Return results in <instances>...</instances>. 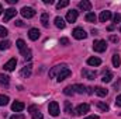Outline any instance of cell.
Wrapping results in <instances>:
<instances>
[{
	"instance_id": "1",
	"label": "cell",
	"mask_w": 121,
	"mask_h": 119,
	"mask_svg": "<svg viewBox=\"0 0 121 119\" xmlns=\"http://www.w3.org/2000/svg\"><path fill=\"white\" fill-rule=\"evenodd\" d=\"M93 49H94V52L101 53V52H104V51L107 49V42H106L104 39L94 41V42H93Z\"/></svg>"
},
{
	"instance_id": "2",
	"label": "cell",
	"mask_w": 121,
	"mask_h": 119,
	"mask_svg": "<svg viewBox=\"0 0 121 119\" xmlns=\"http://www.w3.org/2000/svg\"><path fill=\"white\" fill-rule=\"evenodd\" d=\"M65 69H68V64H66V63H60V64L54 66V67L49 70V77H55V76H58L60 71H63Z\"/></svg>"
},
{
	"instance_id": "3",
	"label": "cell",
	"mask_w": 121,
	"mask_h": 119,
	"mask_svg": "<svg viewBox=\"0 0 121 119\" xmlns=\"http://www.w3.org/2000/svg\"><path fill=\"white\" fill-rule=\"evenodd\" d=\"M89 111H90V105H89V104H80V105H78V108L75 109V115L82 116V115H86Z\"/></svg>"
},
{
	"instance_id": "4",
	"label": "cell",
	"mask_w": 121,
	"mask_h": 119,
	"mask_svg": "<svg viewBox=\"0 0 121 119\" xmlns=\"http://www.w3.org/2000/svg\"><path fill=\"white\" fill-rule=\"evenodd\" d=\"M17 14V10L16 8H13V7H10V8H7V10H4V17H3V23H9L14 16Z\"/></svg>"
},
{
	"instance_id": "5",
	"label": "cell",
	"mask_w": 121,
	"mask_h": 119,
	"mask_svg": "<svg viewBox=\"0 0 121 119\" xmlns=\"http://www.w3.org/2000/svg\"><path fill=\"white\" fill-rule=\"evenodd\" d=\"M48 111H49V114H51L52 116H58V115H59V104H58L56 101L49 102V105H48Z\"/></svg>"
},
{
	"instance_id": "6",
	"label": "cell",
	"mask_w": 121,
	"mask_h": 119,
	"mask_svg": "<svg viewBox=\"0 0 121 119\" xmlns=\"http://www.w3.org/2000/svg\"><path fill=\"white\" fill-rule=\"evenodd\" d=\"M20 13H21V16H23L24 18H32V17L35 16V10H34L32 7H23V8L20 10Z\"/></svg>"
},
{
	"instance_id": "7",
	"label": "cell",
	"mask_w": 121,
	"mask_h": 119,
	"mask_svg": "<svg viewBox=\"0 0 121 119\" xmlns=\"http://www.w3.org/2000/svg\"><path fill=\"white\" fill-rule=\"evenodd\" d=\"M72 35H73L75 39H86L87 38V34H86V31L83 28H75L73 32H72Z\"/></svg>"
},
{
	"instance_id": "8",
	"label": "cell",
	"mask_w": 121,
	"mask_h": 119,
	"mask_svg": "<svg viewBox=\"0 0 121 119\" xmlns=\"http://www.w3.org/2000/svg\"><path fill=\"white\" fill-rule=\"evenodd\" d=\"M16 64H17V59H16V58H11L7 63H4L3 67H4V70H7V71H13V70L16 69Z\"/></svg>"
},
{
	"instance_id": "9",
	"label": "cell",
	"mask_w": 121,
	"mask_h": 119,
	"mask_svg": "<svg viewBox=\"0 0 121 119\" xmlns=\"http://www.w3.org/2000/svg\"><path fill=\"white\" fill-rule=\"evenodd\" d=\"M78 16H79V13H78L76 10H70V11H68V14H66V21H68V23H75V21L78 20Z\"/></svg>"
},
{
	"instance_id": "10",
	"label": "cell",
	"mask_w": 121,
	"mask_h": 119,
	"mask_svg": "<svg viewBox=\"0 0 121 119\" xmlns=\"http://www.w3.org/2000/svg\"><path fill=\"white\" fill-rule=\"evenodd\" d=\"M39 36H41V32H39L38 28H31L28 31V38H30L31 41H37Z\"/></svg>"
},
{
	"instance_id": "11",
	"label": "cell",
	"mask_w": 121,
	"mask_h": 119,
	"mask_svg": "<svg viewBox=\"0 0 121 119\" xmlns=\"http://www.w3.org/2000/svg\"><path fill=\"white\" fill-rule=\"evenodd\" d=\"M31 71H32V64H27V66H24V67L21 69L20 74H21V77L27 79V77H30L31 76Z\"/></svg>"
},
{
	"instance_id": "12",
	"label": "cell",
	"mask_w": 121,
	"mask_h": 119,
	"mask_svg": "<svg viewBox=\"0 0 121 119\" xmlns=\"http://www.w3.org/2000/svg\"><path fill=\"white\" fill-rule=\"evenodd\" d=\"M24 108H26V105H24L21 101H14V102L11 104V109H13L14 112H21Z\"/></svg>"
},
{
	"instance_id": "13",
	"label": "cell",
	"mask_w": 121,
	"mask_h": 119,
	"mask_svg": "<svg viewBox=\"0 0 121 119\" xmlns=\"http://www.w3.org/2000/svg\"><path fill=\"white\" fill-rule=\"evenodd\" d=\"M70 74H72V71H70V69H69V67H68V69H65V70H63V71H60L59 74H58V76H56V77H58V79H56V80H58V81H63V80H65V79H66V77H69V76H70Z\"/></svg>"
},
{
	"instance_id": "14",
	"label": "cell",
	"mask_w": 121,
	"mask_h": 119,
	"mask_svg": "<svg viewBox=\"0 0 121 119\" xmlns=\"http://www.w3.org/2000/svg\"><path fill=\"white\" fill-rule=\"evenodd\" d=\"M79 8H80V10H83V11H89V13H90L91 3H90V1H87V0H83V1H80V3H79Z\"/></svg>"
},
{
	"instance_id": "15",
	"label": "cell",
	"mask_w": 121,
	"mask_h": 119,
	"mask_svg": "<svg viewBox=\"0 0 121 119\" xmlns=\"http://www.w3.org/2000/svg\"><path fill=\"white\" fill-rule=\"evenodd\" d=\"M110 18H111V11H108V10L101 11V14H100V23H106Z\"/></svg>"
},
{
	"instance_id": "16",
	"label": "cell",
	"mask_w": 121,
	"mask_h": 119,
	"mask_svg": "<svg viewBox=\"0 0 121 119\" xmlns=\"http://www.w3.org/2000/svg\"><path fill=\"white\" fill-rule=\"evenodd\" d=\"M87 64L89 66H93V67L94 66H100L101 64V59L100 58H89L87 59Z\"/></svg>"
},
{
	"instance_id": "17",
	"label": "cell",
	"mask_w": 121,
	"mask_h": 119,
	"mask_svg": "<svg viewBox=\"0 0 121 119\" xmlns=\"http://www.w3.org/2000/svg\"><path fill=\"white\" fill-rule=\"evenodd\" d=\"M54 23H55V25L58 27V28H60V30H63L65 28V20L62 18V17H55V20H54Z\"/></svg>"
},
{
	"instance_id": "18",
	"label": "cell",
	"mask_w": 121,
	"mask_h": 119,
	"mask_svg": "<svg viewBox=\"0 0 121 119\" xmlns=\"http://www.w3.org/2000/svg\"><path fill=\"white\" fill-rule=\"evenodd\" d=\"M41 23L44 27H48L49 25V14L48 13H42L41 14Z\"/></svg>"
},
{
	"instance_id": "19",
	"label": "cell",
	"mask_w": 121,
	"mask_h": 119,
	"mask_svg": "<svg viewBox=\"0 0 121 119\" xmlns=\"http://www.w3.org/2000/svg\"><path fill=\"white\" fill-rule=\"evenodd\" d=\"M113 80V73L110 71V70H107L104 74H103V79H101V81L103 83H110Z\"/></svg>"
},
{
	"instance_id": "20",
	"label": "cell",
	"mask_w": 121,
	"mask_h": 119,
	"mask_svg": "<svg viewBox=\"0 0 121 119\" xmlns=\"http://www.w3.org/2000/svg\"><path fill=\"white\" fill-rule=\"evenodd\" d=\"M9 83H10V77L4 73H0V84L1 86H9Z\"/></svg>"
},
{
	"instance_id": "21",
	"label": "cell",
	"mask_w": 121,
	"mask_h": 119,
	"mask_svg": "<svg viewBox=\"0 0 121 119\" xmlns=\"http://www.w3.org/2000/svg\"><path fill=\"white\" fill-rule=\"evenodd\" d=\"M72 88L75 92H78V94H83L85 91H86V87L85 86H82V84H73L72 86Z\"/></svg>"
},
{
	"instance_id": "22",
	"label": "cell",
	"mask_w": 121,
	"mask_h": 119,
	"mask_svg": "<svg viewBox=\"0 0 121 119\" xmlns=\"http://www.w3.org/2000/svg\"><path fill=\"white\" fill-rule=\"evenodd\" d=\"M16 44H17V48L20 49V52H21V53L27 51V45H26V42H24L23 39H18V41H17Z\"/></svg>"
},
{
	"instance_id": "23",
	"label": "cell",
	"mask_w": 121,
	"mask_h": 119,
	"mask_svg": "<svg viewBox=\"0 0 121 119\" xmlns=\"http://www.w3.org/2000/svg\"><path fill=\"white\" fill-rule=\"evenodd\" d=\"M82 74L89 80H94L96 77V71H89V70H82Z\"/></svg>"
},
{
	"instance_id": "24",
	"label": "cell",
	"mask_w": 121,
	"mask_h": 119,
	"mask_svg": "<svg viewBox=\"0 0 121 119\" xmlns=\"http://www.w3.org/2000/svg\"><path fill=\"white\" fill-rule=\"evenodd\" d=\"M85 18H86V21H87V23H96L97 16H96L93 11H90V13H87V14H86V17H85Z\"/></svg>"
},
{
	"instance_id": "25",
	"label": "cell",
	"mask_w": 121,
	"mask_h": 119,
	"mask_svg": "<svg viewBox=\"0 0 121 119\" xmlns=\"http://www.w3.org/2000/svg\"><path fill=\"white\" fill-rule=\"evenodd\" d=\"M94 91H96V94H97L99 97H106V95L108 94V91H107L106 88H103V87H96Z\"/></svg>"
},
{
	"instance_id": "26",
	"label": "cell",
	"mask_w": 121,
	"mask_h": 119,
	"mask_svg": "<svg viewBox=\"0 0 121 119\" xmlns=\"http://www.w3.org/2000/svg\"><path fill=\"white\" fill-rule=\"evenodd\" d=\"M65 112H66V114H75L73 107H72V104H70L69 101H65Z\"/></svg>"
},
{
	"instance_id": "27",
	"label": "cell",
	"mask_w": 121,
	"mask_h": 119,
	"mask_svg": "<svg viewBox=\"0 0 121 119\" xmlns=\"http://www.w3.org/2000/svg\"><path fill=\"white\" fill-rule=\"evenodd\" d=\"M120 64H121L120 55H117V53H114V55H113V66H114V67H118Z\"/></svg>"
},
{
	"instance_id": "28",
	"label": "cell",
	"mask_w": 121,
	"mask_h": 119,
	"mask_svg": "<svg viewBox=\"0 0 121 119\" xmlns=\"http://www.w3.org/2000/svg\"><path fill=\"white\" fill-rule=\"evenodd\" d=\"M10 45H11V42H10V41H7V39H4V41H1V42H0V51H4V49H9V48H10Z\"/></svg>"
},
{
	"instance_id": "29",
	"label": "cell",
	"mask_w": 121,
	"mask_h": 119,
	"mask_svg": "<svg viewBox=\"0 0 121 119\" xmlns=\"http://www.w3.org/2000/svg\"><path fill=\"white\" fill-rule=\"evenodd\" d=\"M9 101H10V98H9L7 95H3V94H0V107H4V105H7V104H9Z\"/></svg>"
},
{
	"instance_id": "30",
	"label": "cell",
	"mask_w": 121,
	"mask_h": 119,
	"mask_svg": "<svg viewBox=\"0 0 121 119\" xmlns=\"http://www.w3.org/2000/svg\"><path fill=\"white\" fill-rule=\"evenodd\" d=\"M97 107H99L101 111H104V112L110 109V108H108V105H107V104H104V102H101V101H97Z\"/></svg>"
},
{
	"instance_id": "31",
	"label": "cell",
	"mask_w": 121,
	"mask_h": 119,
	"mask_svg": "<svg viewBox=\"0 0 121 119\" xmlns=\"http://www.w3.org/2000/svg\"><path fill=\"white\" fill-rule=\"evenodd\" d=\"M68 4H69V0H62V1H59V3L56 4V8H58V10H60V8L66 7Z\"/></svg>"
},
{
	"instance_id": "32",
	"label": "cell",
	"mask_w": 121,
	"mask_h": 119,
	"mask_svg": "<svg viewBox=\"0 0 121 119\" xmlns=\"http://www.w3.org/2000/svg\"><path fill=\"white\" fill-rule=\"evenodd\" d=\"M7 34H9V30L6 28V27H3V25H0V36H7Z\"/></svg>"
},
{
	"instance_id": "33",
	"label": "cell",
	"mask_w": 121,
	"mask_h": 119,
	"mask_svg": "<svg viewBox=\"0 0 121 119\" xmlns=\"http://www.w3.org/2000/svg\"><path fill=\"white\" fill-rule=\"evenodd\" d=\"M31 115H32V119H42V114H41L38 109H37V111H34Z\"/></svg>"
},
{
	"instance_id": "34",
	"label": "cell",
	"mask_w": 121,
	"mask_h": 119,
	"mask_svg": "<svg viewBox=\"0 0 121 119\" xmlns=\"http://www.w3.org/2000/svg\"><path fill=\"white\" fill-rule=\"evenodd\" d=\"M23 56H24V59H26V60H30L31 56H32V53H31L30 49H27L26 52H23Z\"/></svg>"
},
{
	"instance_id": "35",
	"label": "cell",
	"mask_w": 121,
	"mask_h": 119,
	"mask_svg": "<svg viewBox=\"0 0 121 119\" xmlns=\"http://www.w3.org/2000/svg\"><path fill=\"white\" fill-rule=\"evenodd\" d=\"M63 92H65L66 95H73V94H75V91H73V88H72V86H70V87H66V88L63 90Z\"/></svg>"
},
{
	"instance_id": "36",
	"label": "cell",
	"mask_w": 121,
	"mask_h": 119,
	"mask_svg": "<svg viewBox=\"0 0 121 119\" xmlns=\"http://www.w3.org/2000/svg\"><path fill=\"white\" fill-rule=\"evenodd\" d=\"M113 21H114V24L121 23V14H114V16H113Z\"/></svg>"
},
{
	"instance_id": "37",
	"label": "cell",
	"mask_w": 121,
	"mask_h": 119,
	"mask_svg": "<svg viewBox=\"0 0 121 119\" xmlns=\"http://www.w3.org/2000/svg\"><path fill=\"white\" fill-rule=\"evenodd\" d=\"M10 119H26V116L23 114H16V115H13Z\"/></svg>"
},
{
	"instance_id": "38",
	"label": "cell",
	"mask_w": 121,
	"mask_h": 119,
	"mask_svg": "<svg viewBox=\"0 0 121 119\" xmlns=\"http://www.w3.org/2000/svg\"><path fill=\"white\" fill-rule=\"evenodd\" d=\"M59 44L60 45H69V39H68V38H60Z\"/></svg>"
},
{
	"instance_id": "39",
	"label": "cell",
	"mask_w": 121,
	"mask_h": 119,
	"mask_svg": "<svg viewBox=\"0 0 121 119\" xmlns=\"http://www.w3.org/2000/svg\"><path fill=\"white\" fill-rule=\"evenodd\" d=\"M116 105L117 107H121V94L117 95V98H116Z\"/></svg>"
},
{
	"instance_id": "40",
	"label": "cell",
	"mask_w": 121,
	"mask_h": 119,
	"mask_svg": "<svg viewBox=\"0 0 121 119\" xmlns=\"http://www.w3.org/2000/svg\"><path fill=\"white\" fill-rule=\"evenodd\" d=\"M110 41H111V42H117V41H118V36H114V35H111V36H110Z\"/></svg>"
},
{
	"instance_id": "41",
	"label": "cell",
	"mask_w": 121,
	"mask_h": 119,
	"mask_svg": "<svg viewBox=\"0 0 121 119\" xmlns=\"http://www.w3.org/2000/svg\"><path fill=\"white\" fill-rule=\"evenodd\" d=\"M28 111H30L31 114H32V112H34V111H37V107H35V105H31L30 108H28Z\"/></svg>"
},
{
	"instance_id": "42",
	"label": "cell",
	"mask_w": 121,
	"mask_h": 119,
	"mask_svg": "<svg viewBox=\"0 0 121 119\" xmlns=\"http://www.w3.org/2000/svg\"><path fill=\"white\" fill-rule=\"evenodd\" d=\"M16 25H17V27H23L24 24H23V21H21V20H17V21H16Z\"/></svg>"
},
{
	"instance_id": "43",
	"label": "cell",
	"mask_w": 121,
	"mask_h": 119,
	"mask_svg": "<svg viewBox=\"0 0 121 119\" xmlns=\"http://www.w3.org/2000/svg\"><path fill=\"white\" fill-rule=\"evenodd\" d=\"M85 119H100V116H97V115H91V116H86Z\"/></svg>"
},
{
	"instance_id": "44",
	"label": "cell",
	"mask_w": 121,
	"mask_h": 119,
	"mask_svg": "<svg viewBox=\"0 0 121 119\" xmlns=\"http://www.w3.org/2000/svg\"><path fill=\"white\" fill-rule=\"evenodd\" d=\"M44 3H45V4H52L54 0H44Z\"/></svg>"
},
{
	"instance_id": "45",
	"label": "cell",
	"mask_w": 121,
	"mask_h": 119,
	"mask_svg": "<svg viewBox=\"0 0 121 119\" xmlns=\"http://www.w3.org/2000/svg\"><path fill=\"white\" fill-rule=\"evenodd\" d=\"M7 1H9L10 4H16V3H17V0H7Z\"/></svg>"
},
{
	"instance_id": "46",
	"label": "cell",
	"mask_w": 121,
	"mask_h": 119,
	"mask_svg": "<svg viewBox=\"0 0 121 119\" xmlns=\"http://www.w3.org/2000/svg\"><path fill=\"white\" fill-rule=\"evenodd\" d=\"M97 32H99V31H97V30H94V28L91 30V34H93V35H97Z\"/></svg>"
},
{
	"instance_id": "47",
	"label": "cell",
	"mask_w": 121,
	"mask_h": 119,
	"mask_svg": "<svg viewBox=\"0 0 121 119\" xmlns=\"http://www.w3.org/2000/svg\"><path fill=\"white\" fill-rule=\"evenodd\" d=\"M1 13H3V6L0 4V14H1Z\"/></svg>"
}]
</instances>
